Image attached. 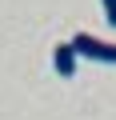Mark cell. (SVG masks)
I'll return each mask as SVG.
<instances>
[{
	"label": "cell",
	"instance_id": "obj_1",
	"mask_svg": "<svg viewBox=\"0 0 116 120\" xmlns=\"http://www.w3.org/2000/svg\"><path fill=\"white\" fill-rule=\"evenodd\" d=\"M72 48L80 60H96V64H116V44L92 36V32H76L72 36Z\"/></svg>",
	"mask_w": 116,
	"mask_h": 120
},
{
	"label": "cell",
	"instance_id": "obj_3",
	"mask_svg": "<svg viewBox=\"0 0 116 120\" xmlns=\"http://www.w3.org/2000/svg\"><path fill=\"white\" fill-rule=\"evenodd\" d=\"M100 8H104V20L116 24V0H100Z\"/></svg>",
	"mask_w": 116,
	"mask_h": 120
},
{
	"label": "cell",
	"instance_id": "obj_2",
	"mask_svg": "<svg viewBox=\"0 0 116 120\" xmlns=\"http://www.w3.org/2000/svg\"><path fill=\"white\" fill-rule=\"evenodd\" d=\"M76 60H80V56H76L72 40H60V44L52 48V68H56V76H64V80L76 76Z\"/></svg>",
	"mask_w": 116,
	"mask_h": 120
}]
</instances>
